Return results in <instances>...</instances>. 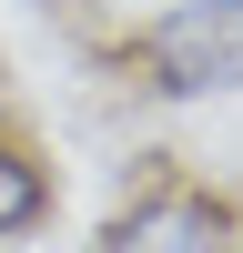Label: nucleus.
Returning a JSON list of instances; mask_svg holds the SVG:
<instances>
[{"label": "nucleus", "instance_id": "2", "mask_svg": "<svg viewBox=\"0 0 243 253\" xmlns=\"http://www.w3.org/2000/svg\"><path fill=\"white\" fill-rule=\"evenodd\" d=\"M91 253H243V213L213 193V182H142L112 223H101Z\"/></svg>", "mask_w": 243, "mask_h": 253}, {"label": "nucleus", "instance_id": "1", "mask_svg": "<svg viewBox=\"0 0 243 253\" xmlns=\"http://www.w3.org/2000/svg\"><path fill=\"white\" fill-rule=\"evenodd\" d=\"M132 71L152 101H223L243 91V0H172L142 20Z\"/></svg>", "mask_w": 243, "mask_h": 253}, {"label": "nucleus", "instance_id": "3", "mask_svg": "<svg viewBox=\"0 0 243 253\" xmlns=\"http://www.w3.org/2000/svg\"><path fill=\"white\" fill-rule=\"evenodd\" d=\"M40 223H51V172H40L20 142H0V253L31 243Z\"/></svg>", "mask_w": 243, "mask_h": 253}]
</instances>
